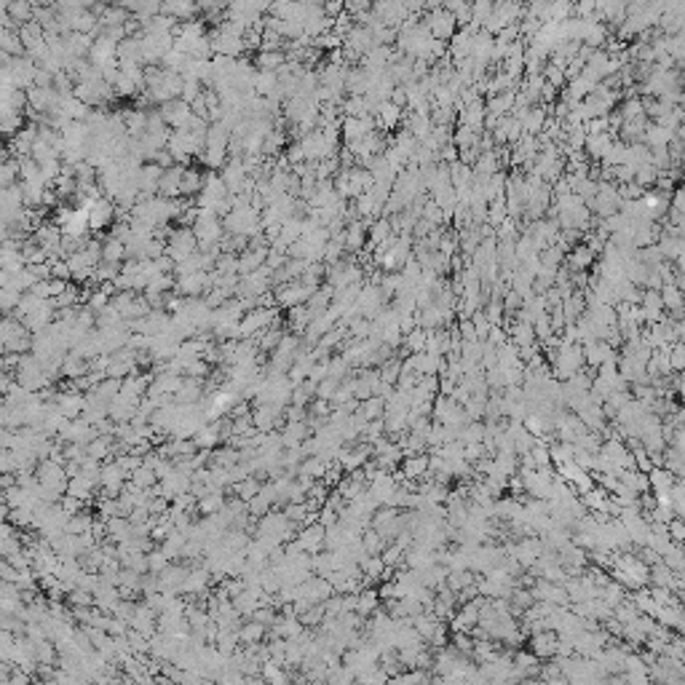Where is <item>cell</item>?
I'll use <instances>...</instances> for the list:
<instances>
[{
    "instance_id": "6da1fadb",
    "label": "cell",
    "mask_w": 685,
    "mask_h": 685,
    "mask_svg": "<svg viewBox=\"0 0 685 685\" xmlns=\"http://www.w3.org/2000/svg\"><path fill=\"white\" fill-rule=\"evenodd\" d=\"M112 219H115V204L112 201H108V198L91 201V206H88V230H102V228L112 225Z\"/></svg>"
},
{
    "instance_id": "7a4b0ae2",
    "label": "cell",
    "mask_w": 685,
    "mask_h": 685,
    "mask_svg": "<svg viewBox=\"0 0 685 685\" xmlns=\"http://www.w3.org/2000/svg\"><path fill=\"white\" fill-rule=\"evenodd\" d=\"M557 645H560L557 632L544 629V632L530 634V653L538 658V661H541V658H554L557 656Z\"/></svg>"
},
{
    "instance_id": "3957f363",
    "label": "cell",
    "mask_w": 685,
    "mask_h": 685,
    "mask_svg": "<svg viewBox=\"0 0 685 685\" xmlns=\"http://www.w3.org/2000/svg\"><path fill=\"white\" fill-rule=\"evenodd\" d=\"M35 139H38V126H22L16 134H14V142H11V147H14V156H16V161H22V158H29V153H32V145H35Z\"/></svg>"
},
{
    "instance_id": "277c9868",
    "label": "cell",
    "mask_w": 685,
    "mask_h": 685,
    "mask_svg": "<svg viewBox=\"0 0 685 685\" xmlns=\"http://www.w3.org/2000/svg\"><path fill=\"white\" fill-rule=\"evenodd\" d=\"M613 142L616 137L613 134H586V142H584V147H586V156L592 158V161H603L605 156H608V150L613 147Z\"/></svg>"
},
{
    "instance_id": "5b68a950",
    "label": "cell",
    "mask_w": 685,
    "mask_h": 685,
    "mask_svg": "<svg viewBox=\"0 0 685 685\" xmlns=\"http://www.w3.org/2000/svg\"><path fill=\"white\" fill-rule=\"evenodd\" d=\"M568 268L573 271V274H584L586 268H592L594 265V254H592V249L586 247V244H581V247H573L570 252H568Z\"/></svg>"
},
{
    "instance_id": "8992f818",
    "label": "cell",
    "mask_w": 685,
    "mask_h": 685,
    "mask_svg": "<svg viewBox=\"0 0 685 685\" xmlns=\"http://www.w3.org/2000/svg\"><path fill=\"white\" fill-rule=\"evenodd\" d=\"M429 471V455H412L402 464V479L405 482H415V479H423V474Z\"/></svg>"
},
{
    "instance_id": "52a82bcc",
    "label": "cell",
    "mask_w": 685,
    "mask_h": 685,
    "mask_svg": "<svg viewBox=\"0 0 685 685\" xmlns=\"http://www.w3.org/2000/svg\"><path fill=\"white\" fill-rule=\"evenodd\" d=\"M204 188V174L198 169H182V180H180V195H198Z\"/></svg>"
},
{
    "instance_id": "ba28073f",
    "label": "cell",
    "mask_w": 685,
    "mask_h": 685,
    "mask_svg": "<svg viewBox=\"0 0 685 685\" xmlns=\"http://www.w3.org/2000/svg\"><path fill=\"white\" fill-rule=\"evenodd\" d=\"M25 46L19 40V32L16 29H3L0 32V56H22Z\"/></svg>"
},
{
    "instance_id": "9c48e42d",
    "label": "cell",
    "mask_w": 685,
    "mask_h": 685,
    "mask_svg": "<svg viewBox=\"0 0 685 685\" xmlns=\"http://www.w3.org/2000/svg\"><path fill=\"white\" fill-rule=\"evenodd\" d=\"M378 589H361L357 594V608H354V613H359V616H370V613H375L378 610Z\"/></svg>"
},
{
    "instance_id": "30bf717a",
    "label": "cell",
    "mask_w": 685,
    "mask_h": 685,
    "mask_svg": "<svg viewBox=\"0 0 685 685\" xmlns=\"http://www.w3.org/2000/svg\"><path fill=\"white\" fill-rule=\"evenodd\" d=\"M549 461H551V464H557V466L570 464V461H573V444H568V442H557V444H551V447H549Z\"/></svg>"
},
{
    "instance_id": "8fae6325",
    "label": "cell",
    "mask_w": 685,
    "mask_h": 685,
    "mask_svg": "<svg viewBox=\"0 0 685 685\" xmlns=\"http://www.w3.org/2000/svg\"><path fill=\"white\" fill-rule=\"evenodd\" d=\"M357 683H361V685H385L388 683V675H385V669L381 666V664H375L372 669H367L364 675H359Z\"/></svg>"
},
{
    "instance_id": "7c38bea8",
    "label": "cell",
    "mask_w": 685,
    "mask_h": 685,
    "mask_svg": "<svg viewBox=\"0 0 685 685\" xmlns=\"http://www.w3.org/2000/svg\"><path fill=\"white\" fill-rule=\"evenodd\" d=\"M666 359H669V367H672V372H680L685 367V348H683V343H672L669 346V354H666Z\"/></svg>"
},
{
    "instance_id": "4fadbf2b",
    "label": "cell",
    "mask_w": 685,
    "mask_h": 685,
    "mask_svg": "<svg viewBox=\"0 0 685 685\" xmlns=\"http://www.w3.org/2000/svg\"><path fill=\"white\" fill-rule=\"evenodd\" d=\"M19 300H22V295H19V292H14V289H0V313L16 311Z\"/></svg>"
},
{
    "instance_id": "5bb4252c",
    "label": "cell",
    "mask_w": 685,
    "mask_h": 685,
    "mask_svg": "<svg viewBox=\"0 0 685 685\" xmlns=\"http://www.w3.org/2000/svg\"><path fill=\"white\" fill-rule=\"evenodd\" d=\"M666 536H669V541L672 544H683V538H685V527H683V520L680 517H675L672 522H666Z\"/></svg>"
},
{
    "instance_id": "9a60e30c",
    "label": "cell",
    "mask_w": 685,
    "mask_h": 685,
    "mask_svg": "<svg viewBox=\"0 0 685 685\" xmlns=\"http://www.w3.org/2000/svg\"><path fill=\"white\" fill-rule=\"evenodd\" d=\"M62 410H67V415H78V410H81V399H78V396L62 399Z\"/></svg>"
},
{
    "instance_id": "2e32d148",
    "label": "cell",
    "mask_w": 685,
    "mask_h": 685,
    "mask_svg": "<svg viewBox=\"0 0 685 685\" xmlns=\"http://www.w3.org/2000/svg\"><path fill=\"white\" fill-rule=\"evenodd\" d=\"M134 482H137L139 488H147V485L153 482V474H150L147 468H137V474H134Z\"/></svg>"
},
{
    "instance_id": "e0dca14e",
    "label": "cell",
    "mask_w": 685,
    "mask_h": 685,
    "mask_svg": "<svg viewBox=\"0 0 685 685\" xmlns=\"http://www.w3.org/2000/svg\"><path fill=\"white\" fill-rule=\"evenodd\" d=\"M219 503H222V498H219V495L217 498H206V501L201 503V509H204V512H217Z\"/></svg>"
},
{
    "instance_id": "ac0fdd59",
    "label": "cell",
    "mask_w": 685,
    "mask_h": 685,
    "mask_svg": "<svg viewBox=\"0 0 685 685\" xmlns=\"http://www.w3.org/2000/svg\"><path fill=\"white\" fill-rule=\"evenodd\" d=\"M287 512H289V520H302L305 512H308V506H289Z\"/></svg>"
},
{
    "instance_id": "d6986e66",
    "label": "cell",
    "mask_w": 685,
    "mask_h": 685,
    "mask_svg": "<svg viewBox=\"0 0 685 685\" xmlns=\"http://www.w3.org/2000/svg\"><path fill=\"white\" fill-rule=\"evenodd\" d=\"M260 634H263V627H260L257 621H254V624H252V627L244 632V637H247V640H254V637H260Z\"/></svg>"
},
{
    "instance_id": "ffe728a7",
    "label": "cell",
    "mask_w": 685,
    "mask_h": 685,
    "mask_svg": "<svg viewBox=\"0 0 685 685\" xmlns=\"http://www.w3.org/2000/svg\"><path fill=\"white\" fill-rule=\"evenodd\" d=\"M239 490H241V495H244V498H252V495L257 493V485H254V482H249V485H241Z\"/></svg>"
},
{
    "instance_id": "44dd1931",
    "label": "cell",
    "mask_w": 685,
    "mask_h": 685,
    "mask_svg": "<svg viewBox=\"0 0 685 685\" xmlns=\"http://www.w3.org/2000/svg\"><path fill=\"white\" fill-rule=\"evenodd\" d=\"M5 161H8V158H5V150H3V145H0V166L5 164Z\"/></svg>"
},
{
    "instance_id": "7402d4cb",
    "label": "cell",
    "mask_w": 685,
    "mask_h": 685,
    "mask_svg": "<svg viewBox=\"0 0 685 685\" xmlns=\"http://www.w3.org/2000/svg\"><path fill=\"white\" fill-rule=\"evenodd\" d=\"M3 354H5V346H3V343H0V357H3Z\"/></svg>"
}]
</instances>
